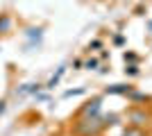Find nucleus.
Segmentation results:
<instances>
[{
	"mask_svg": "<svg viewBox=\"0 0 152 136\" xmlns=\"http://www.w3.org/2000/svg\"><path fill=\"white\" fill-rule=\"evenodd\" d=\"M9 25H12V18H9L7 14H2V16H0V32H7Z\"/></svg>",
	"mask_w": 152,
	"mask_h": 136,
	"instance_id": "nucleus-1",
	"label": "nucleus"
},
{
	"mask_svg": "<svg viewBox=\"0 0 152 136\" xmlns=\"http://www.w3.org/2000/svg\"><path fill=\"white\" fill-rule=\"evenodd\" d=\"M2 111H5V102H0V113H2Z\"/></svg>",
	"mask_w": 152,
	"mask_h": 136,
	"instance_id": "nucleus-2",
	"label": "nucleus"
}]
</instances>
